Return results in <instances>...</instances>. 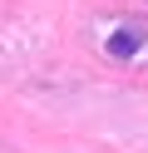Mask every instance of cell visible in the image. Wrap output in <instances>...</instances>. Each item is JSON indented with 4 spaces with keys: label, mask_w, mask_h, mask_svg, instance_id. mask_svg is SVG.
I'll list each match as a JSON object with an SVG mask.
<instances>
[{
    "label": "cell",
    "mask_w": 148,
    "mask_h": 153,
    "mask_svg": "<svg viewBox=\"0 0 148 153\" xmlns=\"http://www.w3.org/2000/svg\"><path fill=\"white\" fill-rule=\"evenodd\" d=\"M138 45H143V35H138V30H114V35L104 40V50L114 54V59H128V54H133Z\"/></svg>",
    "instance_id": "cell-1"
}]
</instances>
